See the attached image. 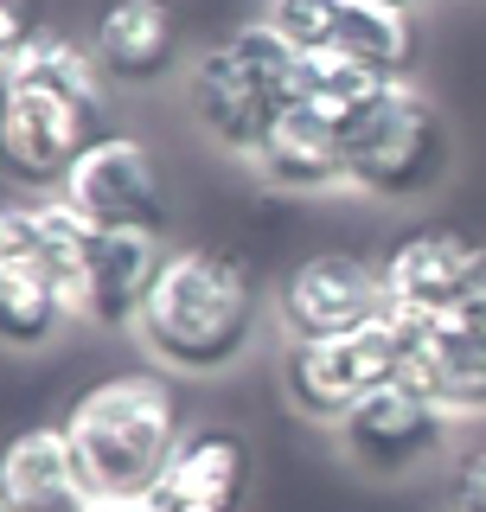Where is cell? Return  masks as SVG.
I'll list each match as a JSON object with an SVG mask.
<instances>
[{
    "instance_id": "cell-7",
    "label": "cell",
    "mask_w": 486,
    "mask_h": 512,
    "mask_svg": "<svg viewBox=\"0 0 486 512\" xmlns=\"http://www.w3.org/2000/svg\"><path fill=\"white\" fill-rule=\"evenodd\" d=\"M58 205L71 218H84L90 231H135V237L173 231V199H167V180H160V160L128 128H103L77 154V167L58 186Z\"/></svg>"
},
{
    "instance_id": "cell-9",
    "label": "cell",
    "mask_w": 486,
    "mask_h": 512,
    "mask_svg": "<svg viewBox=\"0 0 486 512\" xmlns=\"http://www.w3.org/2000/svg\"><path fill=\"white\" fill-rule=\"evenodd\" d=\"M384 314V282L378 263L352 250H314L275 282V320L288 340H333V333H359Z\"/></svg>"
},
{
    "instance_id": "cell-24",
    "label": "cell",
    "mask_w": 486,
    "mask_h": 512,
    "mask_svg": "<svg viewBox=\"0 0 486 512\" xmlns=\"http://www.w3.org/2000/svg\"><path fill=\"white\" fill-rule=\"evenodd\" d=\"M397 7H410V13H416V0H397Z\"/></svg>"
},
{
    "instance_id": "cell-1",
    "label": "cell",
    "mask_w": 486,
    "mask_h": 512,
    "mask_svg": "<svg viewBox=\"0 0 486 512\" xmlns=\"http://www.w3.org/2000/svg\"><path fill=\"white\" fill-rule=\"evenodd\" d=\"M256 327H263V282L243 256L212 244H180L160 256L154 288L135 314L148 359H160V372L180 378L231 372L256 346Z\"/></svg>"
},
{
    "instance_id": "cell-11",
    "label": "cell",
    "mask_w": 486,
    "mask_h": 512,
    "mask_svg": "<svg viewBox=\"0 0 486 512\" xmlns=\"http://www.w3.org/2000/svg\"><path fill=\"white\" fill-rule=\"evenodd\" d=\"M397 378L435 397L455 423L461 416H486V288L435 320H416Z\"/></svg>"
},
{
    "instance_id": "cell-16",
    "label": "cell",
    "mask_w": 486,
    "mask_h": 512,
    "mask_svg": "<svg viewBox=\"0 0 486 512\" xmlns=\"http://www.w3.org/2000/svg\"><path fill=\"white\" fill-rule=\"evenodd\" d=\"M250 167L275 192H339L346 186V135L314 103H295L269 122V135L256 141Z\"/></svg>"
},
{
    "instance_id": "cell-3",
    "label": "cell",
    "mask_w": 486,
    "mask_h": 512,
    "mask_svg": "<svg viewBox=\"0 0 486 512\" xmlns=\"http://www.w3.org/2000/svg\"><path fill=\"white\" fill-rule=\"evenodd\" d=\"M186 103L192 122L205 128V141L250 160L256 141L269 135V122L301 103V45L282 39L256 13L186 64Z\"/></svg>"
},
{
    "instance_id": "cell-13",
    "label": "cell",
    "mask_w": 486,
    "mask_h": 512,
    "mask_svg": "<svg viewBox=\"0 0 486 512\" xmlns=\"http://www.w3.org/2000/svg\"><path fill=\"white\" fill-rule=\"evenodd\" d=\"M243 493H250V442L231 423H192L148 500L160 512H243Z\"/></svg>"
},
{
    "instance_id": "cell-12",
    "label": "cell",
    "mask_w": 486,
    "mask_h": 512,
    "mask_svg": "<svg viewBox=\"0 0 486 512\" xmlns=\"http://www.w3.org/2000/svg\"><path fill=\"white\" fill-rule=\"evenodd\" d=\"M84 45L103 84L148 90L167 71H180V13L167 0H103Z\"/></svg>"
},
{
    "instance_id": "cell-22",
    "label": "cell",
    "mask_w": 486,
    "mask_h": 512,
    "mask_svg": "<svg viewBox=\"0 0 486 512\" xmlns=\"http://www.w3.org/2000/svg\"><path fill=\"white\" fill-rule=\"evenodd\" d=\"M32 32H39V20H32V0H0V64L20 52Z\"/></svg>"
},
{
    "instance_id": "cell-14",
    "label": "cell",
    "mask_w": 486,
    "mask_h": 512,
    "mask_svg": "<svg viewBox=\"0 0 486 512\" xmlns=\"http://www.w3.org/2000/svg\"><path fill=\"white\" fill-rule=\"evenodd\" d=\"M160 269V237H135V231H90L84 263L71 276V314L90 327H135L141 301L154 288Z\"/></svg>"
},
{
    "instance_id": "cell-10",
    "label": "cell",
    "mask_w": 486,
    "mask_h": 512,
    "mask_svg": "<svg viewBox=\"0 0 486 512\" xmlns=\"http://www.w3.org/2000/svg\"><path fill=\"white\" fill-rule=\"evenodd\" d=\"M448 429H455V416L435 404V397H423L416 384L391 378V384H378L371 397H359V404L339 416L333 436H339V448H346L365 474L391 480V474L423 468L429 455H442Z\"/></svg>"
},
{
    "instance_id": "cell-4",
    "label": "cell",
    "mask_w": 486,
    "mask_h": 512,
    "mask_svg": "<svg viewBox=\"0 0 486 512\" xmlns=\"http://www.w3.org/2000/svg\"><path fill=\"white\" fill-rule=\"evenodd\" d=\"M339 135H346V186L365 199L410 205L448 173V122L410 77L384 84L365 109H352Z\"/></svg>"
},
{
    "instance_id": "cell-5",
    "label": "cell",
    "mask_w": 486,
    "mask_h": 512,
    "mask_svg": "<svg viewBox=\"0 0 486 512\" xmlns=\"http://www.w3.org/2000/svg\"><path fill=\"white\" fill-rule=\"evenodd\" d=\"M103 90H71L0 64V173L26 199H58L77 154L103 135Z\"/></svg>"
},
{
    "instance_id": "cell-21",
    "label": "cell",
    "mask_w": 486,
    "mask_h": 512,
    "mask_svg": "<svg viewBox=\"0 0 486 512\" xmlns=\"http://www.w3.org/2000/svg\"><path fill=\"white\" fill-rule=\"evenodd\" d=\"M448 512H486V448L455 461V493H448Z\"/></svg>"
},
{
    "instance_id": "cell-19",
    "label": "cell",
    "mask_w": 486,
    "mask_h": 512,
    "mask_svg": "<svg viewBox=\"0 0 486 512\" xmlns=\"http://www.w3.org/2000/svg\"><path fill=\"white\" fill-rule=\"evenodd\" d=\"M384 84H397V77H378L352 52H333V45L327 52H301V103H314L320 116H333V122H346L352 109H365Z\"/></svg>"
},
{
    "instance_id": "cell-23",
    "label": "cell",
    "mask_w": 486,
    "mask_h": 512,
    "mask_svg": "<svg viewBox=\"0 0 486 512\" xmlns=\"http://www.w3.org/2000/svg\"><path fill=\"white\" fill-rule=\"evenodd\" d=\"M90 512H160L154 500H96Z\"/></svg>"
},
{
    "instance_id": "cell-17",
    "label": "cell",
    "mask_w": 486,
    "mask_h": 512,
    "mask_svg": "<svg viewBox=\"0 0 486 512\" xmlns=\"http://www.w3.org/2000/svg\"><path fill=\"white\" fill-rule=\"evenodd\" d=\"M333 52H352L378 77H397L403 84L416 71L423 32H416V13L397 7V0H339L333 7Z\"/></svg>"
},
{
    "instance_id": "cell-18",
    "label": "cell",
    "mask_w": 486,
    "mask_h": 512,
    "mask_svg": "<svg viewBox=\"0 0 486 512\" xmlns=\"http://www.w3.org/2000/svg\"><path fill=\"white\" fill-rule=\"evenodd\" d=\"M71 314L58 276L45 263H7L0 269V352H45Z\"/></svg>"
},
{
    "instance_id": "cell-8",
    "label": "cell",
    "mask_w": 486,
    "mask_h": 512,
    "mask_svg": "<svg viewBox=\"0 0 486 512\" xmlns=\"http://www.w3.org/2000/svg\"><path fill=\"white\" fill-rule=\"evenodd\" d=\"M378 282H384V308L435 320V314L461 308L467 295L486 288V244L455 231V224L403 231L397 244L378 256Z\"/></svg>"
},
{
    "instance_id": "cell-20",
    "label": "cell",
    "mask_w": 486,
    "mask_h": 512,
    "mask_svg": "<svg viewBox=\"0 0 486 512\" xmlns=\"http://www.w3.org/2000/svg\"><path fill=\"white\" fill-rule=\"evenodd\" d=\"M39 205L45 199H0V269L39 256Z\"/></svg>"
},
{
    "instance_id": "cell-15",
    "label": "cell",
    "mask_w": 486,
    "mask_h": 512,
    "mask_svg": "<svg viewBox=\"0 0 486 512\" xmlns=\"http://www.w3.org/2000/svg\"><path fill=\"white\" fill-rule=\"evenodd\" d=\"M96 493L64 423H32L0 442V512H90Z\"/></svg>"
},
{
    "instance_id": "cell-2",
    "label": "cell",
    "mask_w": 486,
    "mask_h": 512,
    "mask_svg": "<svg viewBox=\"0 0 486 512\" xmlns=\"http://www.w3.org/2000/svg\"><path fill=\"white\" fill-rule=\"evenodd\" d=\"M64 436H71L96 500H148L186 436V404L173 391V372H116L90 384L64 410Z\"/></svg>"
},
{
    "instance_id": "cell-6",
    "label": "cell",
    "mask_w": 486,
    "mask_h": 512,
    "mask_svg": "<svg viewBox=\"0 0 486 512\" xmlns=\"http://www.w3.org/2000/svg\"><path fill=\"white\" fill-rule=\"evenodd\" d=\"M416 320L384 308L359 333H333V340H288L282 352V397L295 404L307 423H339L359 397H371L378 384H391L403 372Z\"/></svg>"
}]
</instances>
